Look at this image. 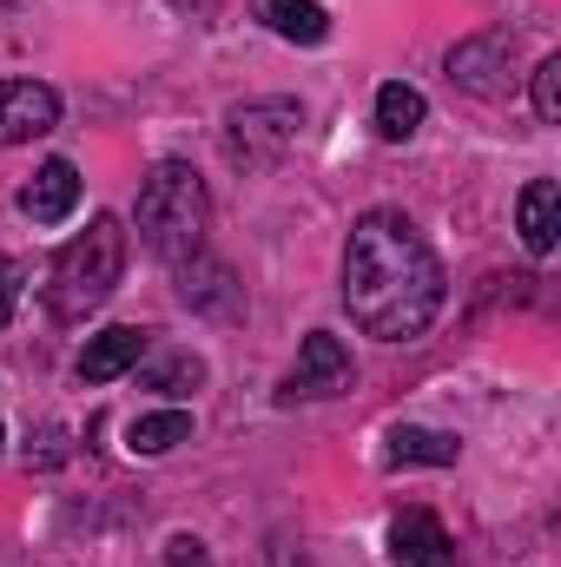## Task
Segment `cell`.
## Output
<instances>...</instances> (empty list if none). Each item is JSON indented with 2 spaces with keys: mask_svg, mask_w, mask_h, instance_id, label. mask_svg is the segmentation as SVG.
<instances>
[{
  "mask_svg": "<svg viewBox=\"0 0 561 567\" xmlns=\"http://www.w3.org/2000/svg\"><path fill=\"white\" fill-rule=\"evenodd\" d=\"M442 258L429 251L417 225L390 205L364 212L350 225V245H344V310L364 337L377 343H417L422 330L442 317Z\"/></svg>",
  "mask_w": 561,
  "mask_h": 567,
  "instance_id": "obj_1",
  "label": "cell"
},
{
  "mask_svg": "<svg viewBox=\"0 0 561 567\" xmlns=\"http://www.w3.org/2000/svg\"><path fill=\"white\" fill-rule=\"evenodd\" d=\"M133 218H140V245L152 258H165V265L198 258V251H205V225H212L205 178H198L185 158H159V165L145 172Z\"/></svg>",
  "mask_w": 561,
  "mask_h": 567,
  "instance_id": "obj_2",
  "label": "cell"
},
{
  "mask_svg": "<svg viewBox=\"0 0 561 567\" xmlns=\"http://www.w3.org/2000/svg\"><path fill=\"white\" fill-rule=\"evenodd\" d=\"M120 271H126V225L113 212H100L47 271V310L53 323H86L113 290H120Z\"/></svg>",
  "mask_w": 561,
  "mask_h": 567,
  "instance_id": "obj_3",
  "label": "cell"
},
{
  "mask_svg": "<svg viewBox=\"0 0 561 567\" xmlns=\"http://www.w3.org/2000/svg\"><path fill=\"white\" fill-rule=\"evenodd\" d=\"M297 133H304V106L297 100H252V106H232L225 152H232V165L265 172V165H278L284 152L297 145Z\"/></svg>",
  "mask_w": 561,
  "mask_h": 567,
  "instance_id": "obj_4",
  "label": "cell"
},
{
  "mask_svg": "<svg viewBox=\"0 0 561 567\" xmlns=\"http://www.w3.org/2000/svg\"><path fill=\"white\" fill-rule=\"evenodd\" d=\"M350 350H344V337H330V330H310L304 337V350H297V363L284 370L278 383V403H324V396H344L350 390Z\"/></svg>",
  "mask_w": 561,
  "mask_h": 567,
  "instance_id": "obj_5",
  "label": "cell"
},
{
  "mask_svg": "<svg viewBox=\"0 0 561 567\" xmlns=\"http://www.w3.org/2000/svg\"><path fill=\"white\" fill-rule=\"evenodd\" d=\"M509 60H516V33H502V27H482V33H469V40H456L449 47V80L462 86V93H502L509 80Z\"/></svg>",
  "mask_w": 561,
  "mask_h": 567,
  "instance_id": "obj_6",
  "label": "cell"
},
{
  "mask_svg": "<svg viewBox=\"0 0 561 567\" xmlns=\"http://www.w3.org/2000/svg\"><path fill=\"white\" fill-rule=\"evenodd\" d=\"M60 126V93L47 80H0V145H27Z\"/></svg>",
  "mask_w": 561,
  "mask_h": 567,
  "instance_id": "obj_7",
  "label": "cell"
},
{
  "mask_svg": "<svg viewBox=\"0 0 561 567\" xmlns=\"http://www.w3.org/2000/svg\"><path fill=\"white\" fill-rule=\"evenodd\" d=\"M145 350H152V330H140V323H113V330L86 337V350H80V383H113V377L140 370Z\"/></svg>",
  "mask_w": 561,
  "mask_h": 567,
  "instance_id": "obj_8",
  "label": "cell"
},
{
  "mask_svg": "<svg viewBox=\"0 0 561 567\" xmlns=\"http://www.w3.org/2000/svg\"><path fill=\"white\" fill-rule=\"evenodd\" d=\"M390 561L397 567H456V542L442 535V522L429 508H404L390 522Z\"/></svg>",
  "mask_w": 561,
  "mask_h": 567,
  "instance_id": "obj_9",
  "label": "cell"
},
{
  "mask_svg": "<svg viewBox=\"0 0 561 567\" xmlns=\"http://www.w3.org/2000/svg\"><path fill=\"white\" fill-rule=\"evenodd\" d=\"M178 290H185V303H192V310H205V317H238V310H245L238 278H232L218 258H205V251L178 265Z\"/></svg>",
  "mask_w": 561,
  "mask_h": 567,
  "instance_id": "obj_10",
  "label": "cell"
},
{
  "mask_svg": "<svg viewBox=\"0 0 561 567\" xmlns=\"http://www.w3.org/2000/svg\"><path fill=\"white\" fill-rule=\"evenodd\" d=\"M73 205H80V172H73V158H47V165L33 172V185L20 192V212H27L33 225H60V218H73Z\"/></svg>",
  "mask_w": 561,
  "mask_h": 567,
  "instance_id": "obj_11",
  "label": "cell"
},
{
  "mask_svg": "<svg viewBox=\"0 0 561 567\" xmlns=\"http://www.w3.org/2000/svg\"><path fill=\"white\" fill-rule=\"evenodd\" d=\"M516 225H522V245L536 251V258H549L561 245V192L555 178H529L522 185V198H516Z\"/></svg>",
  "mask_w": 561,
  "mask_h": 567,
  "instance_id": "obj_12",
  "label": "cell"
},
{
  "mask_svg": "<svg viewBox=\"0 0 561 567\" xmlns=\"http://www.w3.org/2000/svg\"><path fill=\"white\" fill-rule=\"evenodd\" d=\"M456 455H462V442L449 429H422V423H397L390 449H384V462H397V468H456Z\"/></svg>",
  "mask_w": 561,
  "mask_h": 567,
  "instance_id": "obj_13",
  "label": "cell"
},
{
  "mask_svg": "<svg viewBox=\"0 0 561 567\" xmlns=\"http://www.w3.org/2000/svg\"><path fill=\"white\" fill-rule=\"evenodd\" d=\"M252 20H265L290 47H324L330 40V13L317 0H252Z\"/></svg>",
  "mask_w": 561,
  "mask_h": 567,
  "instance_id": "obj_14",
  "label": "cell"
},
{
  "mask_svg": "<svg viewBox=\"0 0 561 567\" xmlns=\"http://www.w3.org/2000/svg\"><path fill=\"white\" fill-rule=\"evenodd\" d=\"M422 120H429V100H422L417 86H404V80L377 86V140H390V145L417 140Z\"/></svg>",
  "mask_w": 561,
  "mask_h": 567,
  "instance_id": "obj_15",
  "label": "cell"
},
{
  "mask_svg": "<svg viewBox=\"0 0 561 567\" xmlns=\"http://www.w3.org/2000/svg\"><path fill=\"white\" fill-rule=\"evenodd\" d=\"M178 442H192V416L185 410H152V416L126 423V449L133 455H172Z\"/></svg>",
  "mask_w": 561,
  "mask_h": 567,
  "instance_id": "obj_16",
  "label": "cell"
},
{
  "mask_svg": "<svg viewBox=\"0 0 561 567\" xmlns=\"http://www.w3.org/2000/svg\"><path fill=\"white\" fill-rule=\"evenodd\" d=\"M198 383H205V363L192 350H159L145 363V390H159V396H192Z\"/></svg>",
  "mask_w": 561,
  "mask_h": 567,
  "instance_id": "obj_17",
  "label": "cell"
},
{
  "mask_svg": "<svg viewBox=\"0 0 561 567\" xmlns=\"http://www.w3.org/2000/svg\"><path fill=\"white\" fill-rule=\"evenodd\" d=\"M536 113L555 126L561 120V53H549L542 66H536Z\"/></svg>",
  "mask_w": 561,
  "mask_h": 567,
  "instance_id": "obj_18",
  "label": "cell"
},
{
  "mask_svg": "<svg viewBox=\"0 0 561 567\" xmlns=\"http://www.w3.org/2000/svg\"><path fill=\"white\" fill-rule=\"evenodd\" d=\"M165 567H212V548L198 535H172L165 542Z\"/></svg>",
  "mask_w": 561,
  "mask_h": 567,
  "instance_id": "obj_19",
  "label": "cell"
},
{
  "mask_svg": "<svg viewBox=\"0 0 561 567\" xmlns=\"http://www.w3.org/2000/svg\"><path fill=\"white\" fill-rule=\"evenodd\" d=\"M13 303H20V265L0 251V330L13 323Z\"/></svg>",
  "mask_w": 561,
  "mask_h": 567,
  "instance_id": "obj_20",
  "label": "cell"
},
{
  "mask_svg": "<svg viewBox=\"0 0 561 567\" xmlns=\"http://www.w3.org/2000/svg\"><path fill=\"white\" fill-rule=\"evenodd\" d=\"M0 442H7V429H0Z\"/></svg>",
  "mask_w": 561,
  "mask_h": 567,
  "instance_id": "obj_21",
  "label": "cell"
},
{
  "mask_svg": "<svg viewBox=\"0 0 561 567\" xmlns=\"http://www.w3.org/2000/svg\"><path fill=\"white\" fill-rule=\"evenodd\" d=\"M0 7H7V0H0Z\"/></svg>",
  "mask_w": 561,
  "mask_h": 567,
  "instance_id": "obj_22",
  "label": "cell"
}]
</instances>
